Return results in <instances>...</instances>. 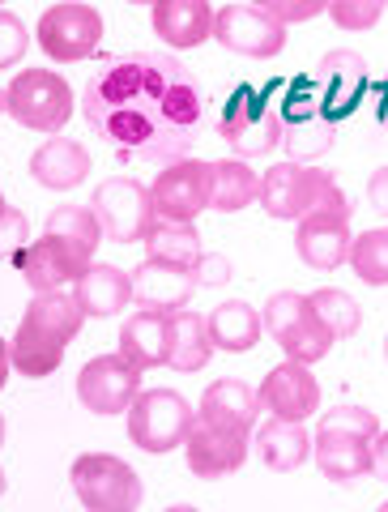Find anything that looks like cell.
I'll return each instance as SVG.
<instances>
[{
    "instance_id": "6da1fadb",
    "label": "cell",
    "mask_w": 388,
    "mask_h": 512,
    "mask_svg": "<svg viewBox=\"0 0 388 512\" xmlns=\"http://www.w3.org/2000/svg\"><path fill=\"white\" fill-rule=\"evenodd\" d=\"M82 111L94 137L120 158L171 167L192 154L205 120V94L175 56L133 52L86 82Z\"/></svg>"
},
{
    "instance_id": "7a4b0ae2",
    "label": "cell",
    "mask_w": 388,
    "mask_h": 512,
    "mask_svg": "<svg viewBox=\"0 0 388 512\" xmlns=\"http://www.w3.org/2000/svg\"><path fill=\"white\" fill-rule=\"evenodd\" d=\"M350 201L342 188H337V175L320 163H273L261 175V210L278 222H299L320 205H337Z\"/></svg>"
},
{
    "instance_id": "3957f363",
    "label": "cell",
    "mask_w": 388,
    "mask_h": 512,
    "mask_svg": "<svg viewBox=\"0 0 388 512\" xmlns=\"http://www.w3.org/2000/svg\"><path fill=\"white\" fill-rule=\"evenodd\" d=\"M218 137L235 150V158H261L282 150V111L261 90L235 86L218 107Z\"/></svg>"
},
{
    "instance_id": "277c9868",
    "label": "cell",
    "mask_w": 388,
    "mask_h": 512,
    "mask_svg": "<svg viewBox=\"0 0 388 512\" xmlns=\"http://www.w3.org/2000/svg\"><path fill=\"white\" fill-rule=\"evenodd\" d=\"M69 483L77 504L86 512H137L141 508V478L116 453H82L69 466Z\"/></svg>"
},
{
    "instance_id": "5b68a950",
    "label": "cell",
    "mask_w": 388,
    "mask_h": 512,
    "mask_svg": "<svg viewBox=\"0 0 388 512\" xmlns=\"http://www.w3.org/2000/svg\"><path fill=\"white\" fill-rule=\"evenodd\" d=\"M5 111L30 133L60 137V128L73 120V86L52 69H22L5 86Z\"/></svg>"
},
{
    "instance_id": "8992f818",
    "label": "cell",
    "mask_w": 388,
    "mask_h": 512,
    "mask_svg": "<svg viewBox=\"0 0 388 512\" xmlns=\"http://www.w3.org/2000/svg\"><path fill=\"white\" fill-rule=\"evenodd\" d=\"M261 320H265V333L273 342L282 346L286 359H299V363H320L333 350V333L329 325L316 316L312 299L299 295V291H278L269 295V303L261 308Z\"/></svg>"
},
{
    "instance_id": "52a82bcc",
    "label": "cell",
    "mask_w": 388,
    "mask_h": 512,
    "mask_svg": "<svg viewBox=\"0 0 388 512\" xmlns=\"http://www.w3.org/2000/svg\"><path fill=\"white\" fill-rule=\"evenodd\" d=\"M192 423H197V406H188L184 393L175 389H141L137 402L128 406V440L154 457L188 444Z\"/></svg>"
},
{
    "instance_id": "ba28073f",
    "label": "cell",
    "mask_w": 388,
    "mask_h": 512,
    "mask_svg": "<svg viewBox=\"0 0 388 512\" xmlns=\"http://www.w3.org/2000/svg\"><path fill=\"white\" fill-rule=\"evenodd\" d=\"M35 43L43 47L47 60L56 64H82L86 56L99 52L103 43V13L86 0H60L39 13Z\"/></svg>"
},
{
    "instance_id": "9c48e42d",
    "label": "cell",
    "mask_w": 388,
    "mask_h": 512,
    "mask_svg": "<svg viewBox=\"0 0 388 512\" xmlns=\"http://www.w3.org/2000/svg\"><path fill=\"white\" fill-rule=\"evenodd\" d=\"M90 210L99 218L103 239H111V244H141L158 222L150 188L141 180H128V175H111V180H103L94 188Z\"/></svg>"
},
{
    "instance_id": "30bf717a",
    "label": "cell",
    "mask_w": 388,
    "mask_h": 512,
    "mask_svg": "<svg viewBox=\"0 0 388 512\" xmlns=\"http://www.w3.org/2000/svg\"><path fill=\"white\" fill-rule=\"evenodd\" d=\"M214 39L226 52L244 60H273L286 52V22H278L265 5H222L214 9Z\"/></svg>"
},
{
    "instance_id": "8fae6325",
    "label": "cell",
    "mask_w": 388,
    "mask_h": 512,
    "mask_svg": "<svg viewBox=\"0 0 388 512\" xmlns=\"http://www.w3.org/2000/svg\"><path fill=\"white\" fill-rule=\"evenodd\" d=\"M350 244H354V231H350V201H337V205H320L307 218L295 222V252L307 269L316 274H333L350 261Z\"/></svg>"
},
{
    "instance_id": "7c38bea8",
    "label": "cell",
    "mask_w": 388,
    "mask_h": 512,
    "mask_svg": "<svg viewBox=\"0 0 388 512\" xmlns=\"http://www.w3.org/2000/svg\"><path fill=\"white\" fill-rule=\"evenodd\" d=\"M141 376L133 363H128L120 350L116 355H94L82 372H77V402H82L90 414H128V406L137 402L141 393Z\"/></svg>"
},
{
    "instance_id": "4fadbf2b",
    "label": "cell",
    "mask_w": 388,
    "mask_h": 512,
    "mask_svg": "<svg viewBox=\"0 0 388 512\" xmlns=\"http://www.w3.org/2000/svg\"><path fill=\"white\" fill-rule=\"evenodd\" d=\"M150 201L163 222H197V214L209 210V163L205 158H180L171 167H158Z\"/></svg>"
},
{
    "instance_id": "5bb4252c",
    "label": "cell",
    "mask_w": 388,
    "mask_h": 512,
    "mask_svg": "<svg viewBox=\"0 0 388 512\" xmlns=\"http://www.w3.org/2000/svg\"><path fill=\"white\" fill-rule=\"evenodd\" d=\"M90 265H94V261H90L82 248H73L69 239L47 235V231L30 239V248L18 256V274H22V282H26L35 295L69 291V286L82 278Z\"/></svg>"
},
{
    "instance_id": "9a60e30c",
    "label": "cell",
    "mask_w": 388,
    "mask_h": 512,
    "mask_svg": "<svg viewBox=\"0 0 388 512\" xmlns=\"http://www.w3.org/2000/svg\"><path fill=\"white\" fill-rule=\"evenodd\" d=\"M248 453H252V436H248V431L222 427V423H209V419L192 423V436L184 444L188 470L197 478H205V483H218V478L244 470Z\"/></svg>"
},
{
    "instance_id": "2e32d148",
    "label": "cell",
    "mask_w": 388,
    "mask_h": 512,
    "mask_svg": "<svg viewBox=\"0 0 388 512\" xmlns=\"http://www.w3.org/2000/svg\"><path fill=\"white\" fill-rule=\"evenodd\" d=\"M256 389H261V406L269 410V419L307 423L320 410V380L312 376V367L299 359L269 367V376L256 384Z\"/></svg>"
},
{
    "instance_id": "e0dca14e",
    "label": "cell",
    "mask_w": 388,
    "mask_h": 512,
    "mask_svg": "<svg viewBox=\"0 0 388 512\" xmlns=\"http://www.w3.org/2000/svg\"><path fill=\"white\" fill-rule=\"evenodd\" d=\"M316 90H320V107H325L329 120L350 116L367 90V60L359 52H350V47H333L316 64Z\"/></svg>"
},
{
    "instance_id": "ac0fdd59",
    "label": "cell",
    "mask_w": 388,
    "mask_h": 512,
    "mask_svg": "<svg viewBox=\"0 0 388 512\" xmlns=\"http://www.w3.org/2000/svg\"><path fill=\"white\" fill-rule=\"evenodd\" d=\"M201 286L192 278V265H171V261H145L133 269V303L150 312H184L188 299L197 295Z\"/></svg>"
},
{
    "instance_id": "d6986e66",
    "label": "cell",
    "mask_w": 388,
    "mask_h": 512,
    "mask_svg": "<svg viewBox=\"0 0 388 512\" xmlns=\"http://www.w3.org/2000/svg\"><path fill=\"white\" fill-rule=\"evenodd\" d=\"M150 22H154V35L171 52H192L205 39H214V5L209 0H154Z\"/></svg>"
},
{
    "instance_id": "ffe728a7",
    "label": "cell",
    "mask_w": 388,
    "mask_h": 512,
    "mask_svg": "<svg viewBox=\"0 0 388 512\" xmlns=\"http://www.w3.org/2000/svg\"><path fill=\"white\" fill-rule=\"evenodd\" d=\"M261 414H265L261 389H252L248 380H235V376L214 380L201 393V402H197V419L222 423V427H239V431H248V436L261 427Z\"/></svg>"
},
{
    "instance_id": "44dd1931",
    "label": "cell",
    "mask_w": 388,
    "mask_h": 512,
    "mask_svg": "<svg viewBox=\"0 0 388 512\" xmlns=\"http://www.w3.org/2000/svg\"><path fill=\"white\" fill-rule=\"evenodd\" d=\"M167 346H171V312H150L137 308L120 325V355L137 367V372H154L167 367Z\"/></svg>"
},
{
    "instance_id": "7402d4cb",
    "label": "cell",
    "mask_w": 388,
    "mask_h": 512,
    "mask_svg": "<svg viewBox=\"0 0 388 512\" xmlns=\"http://www.w3.org/2000/svg\"><path fill=\"white\" fill-rule=\"evenodd\" d=\"M90 175V154L82 150V141L69 137H47L43 146L30 154V180L47 192H69Z\"/></svg>"
},
{
    "instance_id": "603a6c76",
    "label": "cell",
    "mask_w": 388,
    "mask_h": 512,
    "mask_svg": "<svg viewBox=\"0 0 388 512\" xmlns=\"http://www.w3.org/2000/svg\"><path fill=\"white\" fill-rule=\"evenodd\" d=\"M69 291H73L77 303H82L86 320H107V316H116V312H124L128 303H133V274H124V269H116V265L94 261L86 274L69 286Z\"/></svg>"
},
{
    "instance_id": "cb8c5ba5",
    "label": "cell",
    "mask_w": 388,
    "mask_h": 512,
    "mask_svg": "<svg viewBox=\"0 0 388 512\" xmlns=\"http://www.w3.org/2000/svg\"><path fill=\"white\" fill-rule=\"evenodd\" d=\"M252 448L265 461V470L273 474H295L303 461H312V436L303 423H286V419H265L252 431Z\"/></svg>"
},
{
    "instance_id": "d4e9b609",
    "label": "cell",
    "mask_w": 388,
    "mask_h": 512,
    "mask_svg": "<svg viewBox=\"0 0 388 512\" xmlns=\"http://www.w3.org/2000/svg\"><path fill=\"white\" fill-rule=\"evenodd\" d=\"M312 461L329 483H359L371 474V440L342 436V431H316Z\"/></svg>"
},
{
    "instance_id": "484cf974",
    "label": "cell",
    "mask_w": 388,
    "mask_h": 512,
    "mask_svg": "<svg viewBox=\"0 0 388 512\" xmlns=\"http://www.w3.org/2000/svg\"><path fill=\"white\" fill-rule=\"evenodd\" d=\"M209 320V338H214V350H226V355H248V350L261 346L265 338V320L261 312L244 299H222Z\"/></svg>"
},
{
    "instance_id": "4316f807",
    "label": "cell",
    "mask_w": 388,
    "mask_h": 512,
    "mask_svg": "<svg viewBox=\"0 0 388 512\" xmlns=\"http://www.w3.org/2000/svg\"><path fill=\"white\" fill-rule=\"evenodd\" d=\"M252 201H261V175L244 158H218L209 163V210L239 214Z\"/></svg>"
},
{
    "instance_id": "83f0119b",
    "label": "cell",
    "mask_w": 388,
    "mask_h": 512,
    "mask_svg": "<svg viewBox=\"0 0 388 512\" xmlns=\"http://www.w3.org/2000/svg\"><path fill=\"white\" fill-rule=\"evenodd\" d=\"M214 359V338H209V320L201 312H171V346H167V367L180 376H192Z\"/></svg>"
},
{
    "instance_id": "f1b7e54d",
    "label": "cell",
    "mask_w": 388,
    "mask_h": 512,
    "mask_svg": "<svg viewBox=\"0 0 388 512\" xmlns=\"http://www.w3.org/2000/svg\"><path fill=\"white\" fill-rule=\"evenodd\" d=\"M9 359H13V372L18 376L43 380L64 363V342H56L47 329H39L35 320L22 316V325H18V333H13V342H9Z\"/></svg>"
},
{
    "instance_id": "f546056e",
    "label": "cell",
    "mask_w": 388,
    "mask_h": 512,
    "mask_svg": "<svg viewBox=\"0 0 388 512\" xmlns=\"http://www.w3.org/2000/svg\"><path fill=\"white\" fill-rule=\"evenodd\" d=\"M26 320H35L39 329H47L56 342L69 346L86 325L82 303L73 299V291H47V295H30L26 303Z\"/></svg>"
},
{
    "instance_id": "4dcf8cb0",
    "label": "cell",
    "mask_w": 388,
    "mask_h": 512,
    "mask_svg": "<svg viewBox=\"0 0 388 512\" xmlns=\"http://www.w3.org/2000/svg\"><path fill=\"white\" fill-rule=\"evenodd\" d=\"M337 137V120H329L325 111L320 116H307V120H290L282 124V150H286V163H320V154H329Z\"/></svg>"
},
{
    "instance_id": "1f68e13d",
    "label": "cell",
    "mask_w": 388,
    "mask_h": 512,
    "mask_svg": "<svg viewBox=\"0 0 388 512\" xmlns=\"http://www.w3.org/2000/svg\"><path fill=\"white\" fill-rule=\"evenodd\" d=\"M141 244H145V256H154V261H171V265H192L205 252L197 222H163L158 218Z\"/></svg>"
},
{
    "instance_id": "d6a6232c",
    "label": "cell",
    "mask_w": 388,
    "mask_h": 512,
    "mask_svg": "<svg viewBox=\"0 0 388 512\" xmlns=\"http://www.w3.org/2000/svg\"><path fill=\"white\" fill-rule=\"evenodd\" d=\"M43 231L69 239V244L82 248L90 261H94V252H99V239H103V227H99V218H94L90 205H56V210L47 214V227Z\"/></svg>"
},
{
    "instance_id": "836d02e7",
    "label": "cell",
    "mask_w": 388,
    "mask_h": 512,
    "mask_svg": "<svg viewBox=\"0 0 388 512\" xmlns=\"http://www.w3.org/2000/svg\"><path fill=\"white\" fill-rule=\"evenodd\" d=\"M307 299H312L316 316L325 320L337 342L354 338V333L363 329V308H359V299H354L350 291H342V286H320V291H312Z\"/></svg>"
},
{
    "instance_id": "e575fe53",
    "label": "cell",
    "mask_w": 388,
    "mask_h": 512,
    "mask_svg": "<svg viewBox=\"0 0 388 512\" xmlns=\"http://www.w3.org/2000/svg\"><path fill=\"white\" fill-rule=\"evenodd\" d=\"M346 265H354V274L367 286H388V227H371L354 235Z\"/></svg>"
},
{
    "instance_id": "d590c367",
    "label": "cell",
    "mask_w": 388,
    "mask_h": 512,
    "mask_svg": "<svg viewBox=\"0 0 388 512\" xmlns=\"http://www.w3.org/2000/svg\"><path fill=\"white\" fill-rule=\"evenodd\" d=\"M320 431H342V436H359V440H376L380 436V419L367 406L342 402L320 414Z\"/></svg>"
},
{
    "instance_id": "8d00e7d4",
    "label": "cell",
    "mask_w": 388,
    "mask_h": 512,
    "mask_svg": "<svg viewBox=\"0 0 388 512\" xmlns=\"http://www.w3.org/2000/svg\"><path fill=\"white\" fill-rule=\"evenodd\" d=\"M384 9H388V0H333L329 18L346 35H363V30H371L384 18Z\"/></svg>"
},
{
    "instance_id": "74e56055",
    "label": "cell",
    "mask_w": 388,
    "mask_h": 512,
    "mask_svg": "<svg viewBox=\"0 0 388 512\" xmlns=\"http://www.w3.org/2000/svg\"><path fill=\"white\" fill-rule=\"evenodd\" d=\"M26 248H30V218L18 205L5 201V210H0V261H18Z\"/></svg>"
},
{
    "instance_id": "f35d334b",
    "label": "cell",
    "mask_w": 388,
    "mask_h": 512,
    "mask_svg": "<svg viewBox=\"0 0 388 512\" xmlns=\"http://www.w3.org/2000/svg\"><path fill=\"white\" fill-rule=\"evenodd\" d=\"M30 52V30L22 26L18 13L0 9V69H13Z\"/></svg>"
},
{
    "instance_id": "ab89813d",
    "label": "cell",
    "mask_w": 388,
    "mask_h": 512,
    "mask_svg": "<svg viewBox=\"0 0 388 512\" xmlns=\"http://www.w3.org/2000/svg\"><path fill=\"white\" fill-rule=\"evenodd\" d=\"M320 90L312 82H290L286 86V99H282V124L290 120H307V116H320Z\"/></svg>"
},
{
    "instance_id": "60d3db41",
    "label": "cell",
    "mask_w": 388,
    "mask_h": 512,
    "mask_svg": "<svg viewBox=\"0 0 388 512\" xmlns=\"http://www.w3.org/2000/svg\"><path fill=\"white\" fill-rule=\"evenodd\" d=\"M231 256H222V252H201L197 261H192V278H197L201 291H218V286L231 282Z\"/></svg>"
},
{
    "instance_id": "b9f144b4",
    "label": "cell",
    "mask_w": 388,
    "mask_h": 512,
    "mask_svg": "<svg viewBox=\"0 0 388 512\" xmlns=\"http://www.w3.org/2000/svg\"><path fill=\"white\" fill-rule=\"evenodd\" d=\"M329 5L333 0H265V9L286 26L312 22V18H320V13H329Z\"/></svg>"
},
{
    "instance_id": "7bdbcfd3",
    "label": "cell",
    "mask_w": 388,
    "mask_h": 512,
    "mask_svg": "<svg viewBox=\"0 0 388 512\" xmlns=\"http://www.w3.org/2000/svg\"><path fill=\"white\" fill-rule=\"evenodd\" d=\"M367 201H371V210H376L380 218H388V163L371 171V180H367Z\"/></svg>"
},
{
    "instance_id": "ee69618b",
    "label": "cell",
    "mask_w": 388,
    "mask_h": 512,
    "mask_svg": "<svg viewBox=\"0 0 388 512\" xmlns=\"http://www.w3.org/2000/svg\"><path fill=\"white\" fill-rule=\"evenodd\" d=\"M371 474L388 483V427H380V436L371 440Z\"/></svg>"
},
{
    "instance_id": "f6af8a7d",
    "label": "cell",
    "mask_w": 388,
    "mask_h": 512,
    "mask_svg": "<svg viewBox=\"0 0 388 512\" xmlns=\"http://www.w3.org/2000/svg\"><path fill=\"white\" fill-rule=\"evenodd\" d=\"M9 372H13V359H9V342L0 338V389H5V380H9Z\"/></svg>"
},
{
    "instance_id": "bcb514c9",
    "label": "cell",
    "mask_w": 388,
    "mask_h": 512,
    "mask_svg": "<svg viewBox=\"0 0 388 512\" xmlns=\"http://www.w3.org/2000/svg\"><path fill=\"white\" fill-rule=\"evenodd\" d=\"M376 120H380V128L388 133V82H384V90H380V103H376Z\"/></svg>"
},
{
    "instance_id": "7dc6e473",
    "label": "cell",
    "mask_w": 388,
    "mask_h": 512,
    "mask_svg": "<svg viewBox=\"0 0 388 512\" xmlns=\"http://www.w3.org/2000/svg\"><path fill=\"white\" fill-rule=\"evenodd\" d=\"M167 512H201V508H192V504H171Z\"/></svg>"
},
{
    "instance_id": "c3c4849f",
    "label": "cell",
    "mask_w": 388,
    "mask_h": 512,
    "mask_svg": "<svg viewBox=\"0 0 388 512\" xmlns=\"http://www.w3.org/2000/svg\"><path fill=\"white\" fill-rule=\"evenodd\" d=\"M5 487H9V483H5V470H0V495H5Z\"/></svg>"
},
{
    "instance_id": "681fc988",
    "label": "cell",
    "mask_w": 388,
    "mask_h": 512,
    "mask_svg": "<svg viewBox=\"0 0 388 512\" xmlns=\"http://www.w3.org/2000/svg\"><path fill=\"white\" fill-rule=\"evenodd\" d=\"M0 116H5V90H0Z\"/></svg>"
},
{
    "instance_id": "f907efd6",
    "label": "cell",
    "mask_w": 388,
    "mask_h": 512,
    "mask_svg": "<svg viewBox=\"0 0 388 512\" xmlns=\"http://www.w3.org/2000/svg\"><path fill=\"white\" fill-rule=\"evenodd\" d=\"M128 5H154V0H128Z\"/></svg>"
},
{
    "instance_id": "816d5d0a",
    "label": "cell",
    "mask_w": 388,
    "mask_h": 512,
    "mask_svg": "<svg viewBox=\"0 0 388 512\" xmlns=\"http://www.w3.org/2000/svg\"><path fill=\"white\" fill-rule=\"evenodd\" d=\"M0 444H5V419H0Z\"/></svg>"
},
{
    "instance_id": "f5cc1de1",
    "label": "cell",
    "mask_w": 388,
    "mask_h": 512,
    "mask_svg": "<svg viewBox=\"0 0 388 512\" xmlns=\"http://www.w3.org/2000/svg\"><path fill=\"white\" fill-rule=\"evenodd\" d=\"M384 359H388V333H384Z\"/></svg>"
},
{
    "instance_id": "db71d44e",
    "label": "cell",
    "mask_w": 388,
    "mask_h": 512,
    "mask_svg": "<svg viewBox=\"0 0 388 512\" xmlns=\"http://www.w3.org/2000/svg\"><path fill=\"white\" fill-rule=\"evenodd\" d=\"M376 512H388V500H384V504H380V508H376Z\"/></svg>"
},
{
    "instance_id": "11a10c76",
    "label": "cell",
    "mask_w": 388,
    "mask_h": 512,
    "mask_svg": "<svg viewBox=\"0 0 388 512\" xmlns=\"http://www.w3.org/2000/svg\"><path fill=\"white\" fill-rule=\"evenodd\" d=\"M0 210H5V192H0Z\"/></svg>"
},
{
    "instance_id": "9f6ffc18",
    "label": "cell",
    "mask_w": 388,
    "mask_h": 512,
    "mask_svg": "<svg viewBox=\"0 0 388 512\" xmlns=\"http://www.w3.org/2000/svg\"><path fill=\"white\" fill-rule=\"evenodd\" d=\"M248 5H265V0H248Z\"/></svg>"
},
{
    "instance_id": "6f0895ef",
    "label": "cell",
    "mask_w": 388,
    "mask_h": 512,
    "mask_svg": "<svg viewBox=\"0 0 388 512\" xmlns=\"http://www.w3.org/2000/svg\"><path fill=\"white\" fill-rule=\"evenodd\" d=\"M5 5H9V0H0V9H5Z\"/></svg>"
}]
</instances>
